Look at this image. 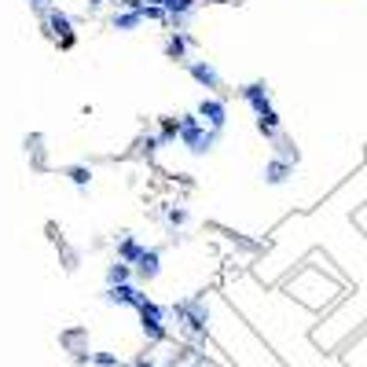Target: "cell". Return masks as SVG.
Returning <instances> with one entry per match:
<instances>
[{
  "label": "cell",
  "instance_id": "obj_3",
  "mask_svg": "<svg viewBox=\"0 0 367 367\" xmlns=\"http://www.w3.org/2000/svg\"><path fill=\"white\" fill-rule=\"evenodd\" d=\"M136 312H140V331H143V338H147L151 345L169 342V327H165L169 309H165V305H158V301H151V297H147Z\"/></svg>",
  "mask_w": 367,
  "mask_h": 367
},
{
  "label": "cell",
  "instance_id": "obj_2",
  "mask_svg": "<svg viewBox=\"0 0 367 367\" xmlns=\"http://www.w3.org/2000/svg\"><path fill=\"white\" fill-rule=\"evenodd\" d=\"M177 125H180V143L188 147V154H195V158H206V154L217 147V133L199 122V114H180Z\"/></svg>",
  "mask_w": 367,
  "mask_h": 367
},
{
  "label": "cell",
  "instance_id": "obj_16",
  "mask_svg": "<svg viewBox=\"0 0 367 367\" xmlns=\"http://www.w3.org/2000/svg\"><path fill=\"white\" fill-rule=\"evenodd\" d=\"M257 133H261V136H265V140L272 143L275 136L283 133V122H279V114H275V111H265V114H257Z\"/></svg>",
  "mask_w": 367,
  "mask_h": 367
},
{
  "label": "cell",
  "instance_id": "obj_1",
  "mask_svg": "<svg viewBox=\"0 0 367 367\" xmlns=\"http://www.w3.org/2000/svg\"><path fill=\"white\" fill-rule=\"evenodd\" d=\"M169 316H177L184 334H191L195 342H206V334H209V301L206 297L195 294V297L177 301V305H169Z\"/></svg>",
  "mask_w": 367,
  "mask_h": 367
},
{
  "label": "cell",
  "instance_id": "obj_11",
  "mask_svg": "<svg viewBox=\"0 0 367 367\" xmlns=\"http://www.w3.org/2000/svg\"><path fill=\"white\" fill-rule=\"evenodd\" d=\"M191 48H195V37L188 30H173V33H169V41H165V59L188 63V51Z\"/></svg>",
  "mask_w": 367,
  "mask_h": 367
},
{
  "label": "cell",
  "instance_id": "obj_24",
  "mask_svg": "<svg viewBox=\"0 0 367 367\" xmlns=\"http://www.w3.org/2000/svg\"><path fill=\"white\" fill-rule=\"evenodd\" d=\"M88 4H92V8H103V4H111V0H88Z\"/></svg>",
  "mask_w": 367,
  "mask_h": 367
},
{
  "label": "cell",
  "instance_id": "obj_21",
  "mask_svg": "<svg viewBox=\"0 0 367 367\" xmlns=\"http://www.w3.org/2000/svg\"><path fill=\"white\" fill-rule=\"evenodd\" d=\"M88 364H96V367H117V357H114V352H92Z\"/></svg>",
  "mask_w": 367,
  "mask_h": 367
},
{
  "label": "cell",
  "instance_id": "obj_14",
  "mask_svg": "<svg viewBox=\"0 0 367 367\" xmlns=\"http://www.w3.org/2000/svg\"><path fill=\"white\" fill-rule=\"evenodd\" d=\"M143 250H147V246H143L136 235H125V239L117 243V261H122V265H136Z\"/></svg>",
  "mask_w": 367,
  "mask_h": 367
},
{
  "label": "cell",
  "instance_id": "obj_18",
  "mask_svg": "<svg viewBox=\"0 0 367 367\" xmlns=\"http://www.w3.org/2000/svg\"><path fill=\"white\" fill-rule=\"evenodd\" d=\"M180 140V125L177 117H162V129H158V143L165 147V143H177Z\"/></svg>",
  "mask_w": 367,
  "mask_h": 367
},
{
  "label": "cell",
  "instance_id": "obj_5",
  "mask_svg": "<svg viewBox=\"0 0 367 367\" xmlns=\"http://www.w3.org/2000/svg\"><path fill=\"white\" fill-rule=\"evenodd\" d=\"M199 122L206 125V129H213V133L220 136L225 133V125H228V103L225 99H217V96H206L202 103H199Z\"/></svg>",
  "mask_w": 367,
  "mask_h": 367
},
{
  "label": "cell",
  "instance_id": "obj_6",
  "mask_svg": "<svg viewBox=\"0 0 367 367\" xmlns=\"http://www.w3.org/2000/svg\"><path fill=\"white\" fill-rule=\"evenodd\" d=\"M103 301H107V305L140 309L143 301H147V294H143V286H140V283H117V286H107V291H103Z\"/></svg>",
  "mask_w": 367,
  "mask_h": 367
},
{
  "label": "cell",
  "instance_id": "obj_10",
  "mask_svg": "<svg viewBox=\"0 0 367 367\" xmlns=\"http://www.w3.org/2000/svg\"><path fill=\"white\" fill-rule=\"evenodd\" d=\"M188 74H191L202 88H209V92L220 88V74H217V67H213L209 59H188Z\"/></svg>",
  "mask_w": 367,
  "mask_h": 367
},
{
  "label": "cell",
  "instance_id": "obj_20",
  "mask_svg": "<svg viewBox=\"0 0 367 367\" xmlns=\"http://www.w3.org/2000/svg\"><path fill=\"white\" fill-rule=\"evenodd\" d=\"M188 217H191V213H188L184 206H169V209H165V225H169V228H184V225H188Z\"/></svg>",
  "mask_w": 367,
  "mask_h": 367
},
{
  "label": "cell",
  "instance_id": "obj_4",
  "mask_svg": "<svg viewBox=\"0 0 367 367\" xmlns=\"http://www.w3.org/2000/svg\"><path fill=\"white\" fill-rule=\"evenodd\" d=\"M44 30H48V37H51L59 48H70V44H74V19L67 15V11L44 8Z\"/></svg>",
  "mask_w": 367,
  "mask_h": 367
},
{
  "label": "cell",
  "instance_id": "obj_8",
  "mask_svg": "<svg viewBox=\"0 0 367 367\" xmlns=\"http://www.w3.org/2000/svg\"><path fill=\"white\" fill-rule=\"evenodd\" d=\"M239 96H243V103H246V107H250L254 114L275 111V107H272V88H268L265 81H250V85H243V88H239Z\"/></svg>",
  "mask_w": 367,
  "mask_h": 367
},
{
  "label": "cell",
  "instance_id": "obj_25",
  "mask_svg": "<svg viewBox=\"0 0 367 367\" xmlns=\"http://www.w3.org/2000/svg\"><path fill=\"white\" fill-rule=\"evenodd\" d=\"M30 4H33V8H48V0H30Z\"/></svg>",
  "mask_w": 367,
  "mask_h": 367
},
{
  "label": "cell",
  "instance_id": "obj_15",
  "mask_svg": "<svg viewBox=\"0 0 367 367\" xmlns=\"http://www.w3.org/2000/svg\"><path fill=\"white\" fill-rule=\"evenodd\" d=\"M143 26V11H114V19H111V30L117 33H133Z\"/></svg>",
  "mask_w": 367,
  "mask_h": 367
},
{
  "label": "cell",
  "instance_id": "obj_12",
  "mask_svg": "<svg viewBox=\"0 0 367 367\" xmlns=\"http://www.w3.org/2000/svg\"><path fill=\"white\" fill-rule=\"evenodd\" d=\"M291 177H294V165L279 162V158H268L265 169H261V180H265L268 188H283V184H291Z\"/></svg>",
  "mask_w": 367,
  "mask_h": 367
},
{
  "label": "cell",
  "instance_id": "obj_9",
  "mask_svg": "<svg viewBox=\"0 0 367 367\" xmlns=\"http://www.w3.org/2000/svg\"><path fill=\"white\" fill-rule=\"evenodd\" d=\"M165 26H173V30H184L188 19L195 15V8H199V0H165Z\"/></svg>",
  "mask_w": 367,
  "mask_h": 367
},
{
  "label": "cell",
  "instance_id": "obj_13",
  "mask_svg": "<svg viewBox=\"0 0 367 367\" xmlns=\"http://www.w3.org/2000/svg\"><path fill=\"white\" fill-rule=\"evenodd\" d=\"M272 158H279V162H291V165H297L301 162V151H297V143L291 140V136H286V133H279V136H275L272 140Z\"/></svg>",
  "mask_w": 367,
  "mask_h": 367
},
{
  "label": "cell",
  "instance_id": "obj_17",
  "mask_svg": "<svg viewBox=\"0 0 367 367\" xmlns=\"http://www.w3.org/2000/svg\"><path fill=\"white\" fill-rule=\"evenodd\" d=\"M117 283H133V265L114 261V265L107 268V286H117Z\"/></svg>",
  "mask_w": 367,
  "mask_h": 367
},
{
  "label": "cell",
  "instance_id": "obj_19",
  "mask_svg": "<svg viewBox=\"0 0 367 367\" xmlns=\"http://www.w3.org/2000/svg\"><path fill=\"white\" fill-rule=\"evenodd\" d=\"M67 177H70V184H74V188H88V184H92V169L88 165H70L67 169Z\"/></svg>",
  "mask_w": 367,
  "mask_h": 367
},
{
  "label": "cell",
  "instance_id": "obj_26",
  "mask_svg": "<svg viewBox=\"0 0 367 367\" xmlns=\"http://www.w3.org/2000/svg\"><path fill=\"white\" fill-rule=\"evenodd\" d=\"M143 4H154V8H162V4H165V0H143Z\"/></svg>",
  "mask_w": 367,
  "mask_h": 367
},
{
  "label": "cell",
  "instance_id": "obj_7",
  "mask_svg": "<svg viewBox=\"0 0 367 367\" xmlns=\"http://www.w3.org/2000/svg\"><path fill=\"white\" fill-rule=\"evenodd\" d=\"M158 275H162V250L147 246V250L140 254V261L133 265V279H136V283H154Z\"/></svg>",
  "mask_w": 367,
  "mask_h": 367
},
{
  "label": "cell",
  "instance_id": "obj_22",
  "mask_svg": "<svg viewBox=\"0 0 367 367\" xmlns=\"http://www.w3.org/2000/svg\"><path fill=\"white\" fill-rule=\"evenodd\" d=\"M158 147H162V143H158V136H143V140H140V154H154Z\"/></svg>",
  "mask_w": 367,
  "mask_h": 367
},
{
  "label": "cell",
  "instance_id": "obj_23",
  "mask_svg": "<svg viewBox=\"0 0 367 367\" xmlns=\"http://www.w3.org/2000/svg\"><path fill=\"white\" fill-rule=\"evenodd\" d=\"M133 367H158V360H154L151 352H147V357H136V360H133Z\"/></svg>",
  "mask_w": 367,
  "mask_h": 367
}]
</instances>
